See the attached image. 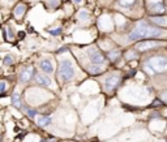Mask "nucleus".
<instances>
[{
	"instance_id": "1",
	"label": "nucleus",
	"mask_w": 167,
	"mask_h": 142,
	"mask_svg": "<svg viewBox=\"0 0 167 142\" xmlns=\"http://www.w3.org/2000/svg\"><path fill=\"white\" fill-rule=\"evenodd\" d=\"M163 31L159 27H150L146 22L140 21L137 22L136 27L131 31L128 35V39L129 41H138L143 39V38H157V37H162Z\"/></svg>"
},
{
	"instance_id": "2",
	"label": "nucleus",
	"mask_w": 167,
	"mask_h": 142,
	"mask_svg": "<svg viewBox=\"0 0 167 142\" xmlns=\"http://www.w3.org/2000/svg\"><path fill=\"white\" fill-rule=\"evenodd\" d=\"M56 76H58V80L60 84L71 82L76 77V68H74L73 63L69 59H62L59 61Z\"/></svg>"
},
{
	"instance_id": "3",
	"label": "nucleus",
	"mask_w": 167,
	"mask_h": 142,
	"mask_svg": "<svg viewBox=\"0 0 167 142\" xmlns=\"http://www.w3.org/2000/svg\"><path fill=\"white\" fill-rule=\"evenodd\" d=\"M86 56H88V59H89V61H90V64L105 67L106 58H105V55L102 54V52L99 51L97 47H89L86 50Z\"/></svg>"
},
{
	"instance_id": "4",
	"label": "nucleus",
	"mask_w": 167,
	"mask_h": 142,
	"mask_svg": "<svg viewBox=\"0 0 167 142\" xmlns=\"http://www.w3.org/2000/svg\"><path fill=\"white\" fill-rule=\"evenodd\" d=\"M120 76L119 74H110L107 76L103 81V87H105V91L106 93H112L114 90H115L116 87L120 85Z\"/></svg>"
},
{
	"instance_id": "5",
	"label": "nucleus",
	"mask_w": 167,
	"mask_h": 142,
	"mask_svg": "<svg viewBox=\"0 0 167 142\" xmlns=\"http://www.w3.org/2000/svg\"><path fill=\"white\" fill-rule=\"evenodd\" d=\"M35 74H37V72H35V68H34L33 65L25 67L24 69H21L20 76H19L20 84H27V82H30V81L35 77Z\"/></svg>"
},
{
	"instance_id": "6",
	"label": "nucleus",
	"mask_w": 167,
	"mask_h": 142,
	"mask_svg": "<svg viewBox=\"0 0 167 142\" xmlns=\"http://www.w3.org/2000/svg\"><path fill=\"white\" fill-rule=\"evenodd\" d=\"M148 64L155 70V72H162V70H165L167 68V60L162 59V58H154V59L149 60Z\"/></svg>"
},
{
	"instance_id": "7",
	"label": "nucleus",
	"mask_w": 167,
	"mask_h": 142,
	"mask_svg": "<svg viewBox=\"0 0 167 142\" xmlns=\"http://www.w3.org/2000/svg\"><path fill=\"white\" fill-rule=\"evenodd\" d=\"M34 81L37 82V85H39V86H42V87H50V86H51V84H52L51 78L47 77L43 73H37V74H35Z\"/></svg>"
},
{
	"instance_id": "8",
	"label": "nucleus",
	"mask_w": 167,
	"mask_h": 142,
	"mask_svg": "<svg viewBox=\"0 0 167 142\" xmlns=\"http://www.w3.org/2000/svg\"><path fill=\"white\" fill-rule=\"evenodd\" d=\"M39 69L46 74H51L54 72V64L50 59H42L39 60Z\"/></svg>"
},
{
	"instance_id": "9",
	"label": "nucleus",
	"mask_w": 167,
	"mask_h": 142,
	"mask_svg": "<svg viewBox=\"0 0 167 142\" xmlns=\"http://www.w3.org/2000/svg\"><path fill=\"white\" fill-rule=\"evenodd\" d=\"M10 103H12V106L17 109L24 108V103H22V99H21V94L19 91H13L12 93V95H10Z\"/></svg>"
},
{
	"instance_id": "10",
	"label": "nucleus",
	"mask_w": 167,
	"mask_h": 142,
	"mask_svg": "<svg viewBox=\"0 0 167 142\" xmlns=\"http://www.w3.org/2000/svg\"><path fill=\"white\" fill-rule=\"evenodd\" d=\"M85 69H86V72L89 74H93V76H97V74H101L103 72V67L102 65H94V64H88L86 67H85Z\"/></svg>"
},
{
	"instance_id": "11",
	"label": "nucleus",
	"mask_w": 167,
	"mask_h": 142,
	"mask_svg": "<svg viewBox=\"0 0 167 142\" xmlns=\"http://www.w3.org/2000/svg\"><path fill=\"white\" fill-rule=\"evenodd\" d=\"M25 12H26V5L24 4V3H20V4H17L15 7V9H13V15H15L16 18H22V16L25 15Z\"/></svg>"
},
{
	"instance_id": "12",
	"label": "nucleus",
	"mask_w": 167,
	"mask_h": 142,
	"mask_svg": "<svg viewBox=\"0 0 167 142\" xmlns=\"http://www.w3.org/2000/svg\"><path fill=\"white\" fill-rule=\"evenodd\" d=\"M157 43L155 42H151V41H144V42H140V43L136 44V48L138 51H146V50L151 48V47H155Z\"/></svg>"
},
{
	"instance_id": "13",
	"label": "nucleus",
	"mask_w": 167,
	"mask_h": 142,
	"mask_svg": "<svg viewBox=\"0 0 167 142\" xmlns=\"http://www.w3.org/2000/svg\"><path fill=\"white\" fill-rule=\"evenodd\" d=\"M151 13H154V15H162L163 12H165V5L161 4V3H158V4H153L150 5V8H149Z\"/></svg>"
},
{
	"instance_id": "14",
	"label": "nucleus",
	"mask_w": 167,
	"mask_h": 142,
	"mask_svg": "<svg viewBox=\"0 0 167 142\" xmlns=\"http://www.w3.org/2000/svg\"><path fill=\"white\" fill-rule=\"evenodd\" d=\"M37 124H38V126H41V128H46L51 124V118H48V116H39V118L37 119Z\"/></svg>"
},
{
	"instance_id": "15",
	"label": "nucleus",
	"mask_w": 167,
	"mask_h": 142,
	"mask_svg": "<svg viewBox=\"0 0 167 142\" xmlns=\"http://www.w3.org/2000/svg\"><path fill=\"white\" fill-rule=\"evenodd\" d=\"M120 55H122V52H120L119 50H112V51H108L107 52V58L111 60V61H116Z\"/></svg>"
},
{
	"instance_id": "16",
	"label": "nucleus",
	"mask_w": 167,
	"mask_h": 142,
	"mask_svg": "<svg viewBox=\"0 0 167 142\" xmlns=\"http://www.w3.org/2000/svg\"><path fill=\"white\" fill-rule=\"evenodd\" d=\"M24 109H26V115H27V118H29V119L34 120L35 118H37L38 111H37L35 108H27V107H24Z\"/></svg>"
},
{
	"instance_id": "17",
	"label": "nucleus",
	"mask_w": 167,
	"mask_h": 142,
	"mask_svg": "<svg viewBox=\"0 0 167 142\" xmlns=\"http://www.w3.org/2000/svg\"><path fill=\"white\" fill-rule=\"evenodd\" d=\"M3 63H4V65L7 67H10L15 64V58H13L12 55H5L4 59H3Z\"/></svg>"
},
{
	"instance_id": "18",
	"label": "nucleus",
	"mask_w": 167,
	"mask_h": 142,
	"mask_svg": "<svg viewBox=\"0 0 167 142\" xmlns=\"http://www.w3.org/2000/svg\"><path fill=\"white\" fill-rule=\"evenodd\" d=\"M7 90H8V84H7V81L0 80V95L5 94Z\"/></svg>"
},
{
	"instance_id": "19",
	"label": "nucleus",
	"mask_w": 167,
	"mask_h": 142,
	"mask_svg": "<svg viewBox=\"0 0 167 142\" xmlns=\"http://www.w3.org/2000/svg\"><path fill=\"white\" fill-rule=\"evenodd\" d=\"M62 31H63V29L59 26V27H55V29H50V30H48V33L51 34L52 37H59V35L62 34Z\"/></svg>"
},
{
	"instance_id": "20",
	"label": "nucleus",
	"mask_w": 167,
	"mask_h": 142,
	"mask_svg": "<svg viewBox=\"0 0 167 142\" xmlns=\"http://www.w3.org/2000/svg\"><path fill=\"white\" fill-rule=\"evenodd\" d=\"M89 17H90V15H89V12H86V10H84V9L79 13V18H80V20H88Z\"/></svg>"
},
{
	"instance_id": "21",
	"label": "nucleus",
	"mask_w": 167,
	"mask_h": 142,
	"mask_svg": "<svg viewBox=\"0 0 167 142\" xmlns=\"http://www.w3.org/2000/svg\"><path fill=\"white\" fill-rule=\"evenodd\" d=\"M5 33H7V39H8V41H13V39H15V34H13V31H12L10 27H8V29L5 30Z\"/></svg>"
},
{
	"instance_id": "22",
	"label": "nucleus",
	"mask_w": 167,
	"mask_h": 142,
	"mask_svg": "<svg viewBox=\"0 0 167 142\" xmlns=\"http://www.w3.org/2000/svg\"><path fill=\"white\" fill-rule=\"evenodd\" d=\"M134 3V0H119V4L123 7H131Z\"/></svg>"
},
{
	"instance_id": "23",
	"label": "nucleus",
	"mask_w": 167,
	"mask_h": 142,
	"mask_svg": "<svg viewBox=\"0 0 167 142\" xmlns=\"http://www.w3.org/2000/svg\"><path fill=\"white\" fill-rule=\"evenodd\" d=\"M50 5H51V9H56L59 5V0H48Z\"/></svg>"
},
{
	"instance_id": "24",
	"label": "nucleus",
	"mask_w": 167,
	"mask_h": 142,
	"mask_svg": "<svg viewBox=\"0 0 167 142\" xmlns=\"http://www.w3.org/2000/svg\"><path fill=\"white\" fill-rule=\"evenodd\" d=\"M125 58H127V60H131V59H136L137 58V54L136 52H128V54L125 55Z\"/></svg>"
},
{
	"instance_id": "25",
	"label": "nucleus",
	"mask_w": 167,
	"mask_h": 142,
	"mask_svg": "<svg viewBox=\"0 0 167 142\" xmlns=\"http://www.w3.org/2000/svg\"><path fill=\"white\" fill-rule=\"evenodd\" d=\"M161 99H162L163 102L167 103V91H163V93L161 94Z\"/></svg>"
},
{
	"instance_id": "26",
	"label": "nucleus",
	"mask_w": 167,
	"mask_h": 142,
	"mask_svg": "<svg viewBox=\"0 0 167 142\" xmlns=\"http://www.w3.org/2000/svg\"><path fill=\"white\" fill-rule=\"evenodd\" d=\"M153 107H158V106H161V101H159V99H155L154 102H153Z\"/></svg>"
},
{
	"instance_id": "27",
	"label": "nucleus",
	"mask_w": 167,
	"mask_h": 142,
	"mask_svg": "<svg viewBox=\"0 0 167 142\" xmlns=\"http://www.w3.org/2000/svg\"><path fill=\"white\" fill-rule=\"evenodd\" d=\"M68 51V47H63V48H59L58 51H56V54H62V52H65Z\"/></svg>"
},
{
	"instance_id": "28",
	"label": "nucleus",
	"mask_w": 167,
	"mask_h": 142,
	"mask_svg": "<svg viewBox=\"0 0 167 142\" xmlns=\"http://www.w3.org/2000/svg\"><path fill=\"white\" fill-rule=\"evenodd\" d=\"M81 1H82V0H73V3H76V4H80Z\"/></svg>"
},
{
	"instance_id": "29",
	"label": "nucleus",
	"mask_w": 167,
	"mask_h": 142,
	"mask_svg": "<svg viewBox=\"0 0 167 142\" xmlns=\"http://www.w3.org/2000/svg\"><path fill=\"white\" fill-rule=\"evenodd\" d=\"M153 118H159V115H158L157 112H154V115H153Z\"/></svg>"
},
{
	"instance_id": "30",
	"label": "nucleus",
	"mask_w": 167,
	"mask_h": 142,
	"mask_svg": "<svg viewBox=\"0 0 167 142\" xmlns=\"http://www.w3.org/2000/svg\"><path fill=\"white\" fill-rule=\"evenodd\" d=\"M3 141V136H1V134H0V142H1Z\"/></svg>"
},
{
	"instance_id": "31",
	"label": "nucleus",
	"mask_w": 167,
	"mask_h": 142,
	"mask_svg": "<svg viewBox=\"0 0 167 142\" xmlns=\"http://www.w3.org/2000/svg\"><path fill=\"white\" fill-rule=\"evenodd\" d=\"M9 1H13V0H9Z\"/></svg>"
},
{
	"instance_id": "32",
	"label": "nucleus",
	"mask_w": 167,
	"mask_h": 142,
	"mask_svg": "<svg viewBox=\"0 0 167 142\" xmlns=\"http://www.w3.org/2000/svg\"><path fill=\"white\" fill-rule=\"evenodd\" d=\"M34 1H37V0H34Z\"/></svg>"
}]
</instances>
